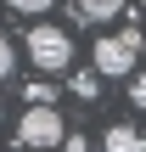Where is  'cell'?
Returning <instances> with one entry per match:
<instances>
[{
    "label": "cell",
    "mask_w": 146,
    "mask_h": 152,
    "mask_svg": "<svg viewBox=\"0 0 146 152\" xmlns=\"http://www.w3.org/2000/svg\"><path fill=\"white\" fill-rule=\"evenodd\" d=\"M23 51H28V62H34L39 73H68V68H73V39H68V28H56V23H34V28L23 34Z\"/></svg>",
    "instance_id": "obj_1"
},
{
    "label": "cell",
    "mask_w": 146,
    "mask_h": 152,
    "mask_svg": "<svg viewBox=\"0 0 146 152\" xmlns=\"http://www.w3.org/2000/svg\"><path fill=\"white\" fill-rule=\"evenodd\" d=\"M141 28H118V34H101L96 39V73L101 79H129L135 62H141Z\"/></svg>",
    "instance_id": "obj_2"
},
{
    "label": "cell",
    "mask_w": 146,
    "mask_h": 152,
    "mask_svg": "<svg viewBox=\"0 0 146 152\" xmlns=\"http://www.w3.org/2000/svg\"><path fill=\"white\" fill-rule=\"evenodd\" d=\"M68 135H73V130L62 124L56 107H28V113L17 118V135H11V141H17V147H34V152H51V147H62Z\"/></svg>",
    "instance_id": "obj_3"
},
{
    "label": "cell",
    "mask_w": 146,
    "mask_h": 152,
    "mask_svg": "<svg viewBox=\"0 0 146 152\" xmlns=\"http://www.w3.org/2000/svg\"><path fill=\"white\" fill-rule=\"evenodd\" d=\"M101 147H107V152H146V135L135 130V124H107Z\"/></svg>",
    "instance_id": "obj_4"
},
{
    "label": "cell",
    "mask_w": 146,
    "mask_h": 152,
    "mask_svg": "<svg viewBox=\"0 0 146 152\" xmlns=\"http://www.w3.org/2000/svg\"><path fill=\"white\" fill-rule=\"evenodd\" d=\"M129 0H73V11L84 17V23H107V17H118Z\"/></svg>",
    "instance_id": "obj_5"
},
{
    "label": "cell",
    "mask_w": 146,
    "mask_h": 152,
    "mask_svg": "<svg viewBox=\"0 0 146 152\" xmlns=\"http://www.w3.org/2000/svg\"><path fill=\"white\" fill-rule=\"evenodd\" d=\"M73 96H79V102H96V96H101V73H96V68H90V73H73Z\"/></svg>",
    "instance_id": "obj_6"
},
{
    "label": "cell",
    "mask_w": 146,
    "mask_h": 152,
    "mask_svg": "<svg viewBox=\"0 0 146 152\" xmlns=\"http://www.w3.org/2000/svg\"><path fill=\"white\" fill-rule=\"evenodd\" d=\"M23 96H28V107H51V102H56V85H45V79H28V85H23Z\"/></svg>",
    "instance_id": "obj_7"
},
{
    "label": "cell",
    "mask_w": 146,
    "mask_h": 152,
    "mask_svg": "<svg viewBox=\"0 0 146 152\" xmlns=\"http://www.w3.org/2000/svg\"><path fill=\"white\" fill-rule=\"evenodd\" d=\"M129 102L146 107V73H129Z\"/></svg>",
    "instance_id": "obj_8"
},
{
    "label": "cell",
    "mask_w": 146,
    "mask_h": 152,
    "mask_svg": "<svg viewBox=\"0 0 146 152\" xmlns=\"http://www.w3.org/2000/svg\"><path fill=\"white\" fill-rule=\"evenodd\" d=\"M11 6H17V11H28V17H39V11H51L56 0H11Z\"/></svg>",
    "instance_id": "obj_9"
},
{
    "label": "cell",
    "mask_w": 146,
    "mask_h": 152,
    "mask_svg": "<svg viewBox=\"0 0 146 152\" xmlns=\"http://www.w3.org/2000/svg\"><path fill=\"white\" fill-rule=\"evenodd\" d=\"M11 62H17V51H11V39H6V34H0V79H6V73H11Z\"/></svg>",
    "instance_id": "obj_10"
},
{
    "label": "cell",
    "mask_w": 146,
    "mask_h": 152,
    "mask_svg": "<svg viewBox=\"0 0 146 152\" xmlns=\"http://www.w3.org/2000/svg\"><path fill=\"white\" fill-rule=\"evenodd\" d=\"M141 6H146V0H141Z\"/></svg>",
    "instance_id": "obj_11"
}]
</instances>
